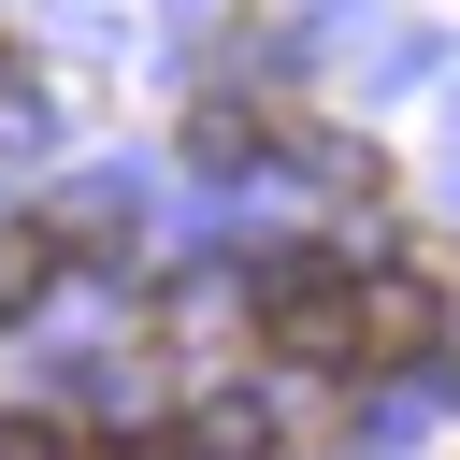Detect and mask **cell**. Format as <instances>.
<instances>
[{
  "instance_id": "2",
  "label": "cell",
  "mask_w": 460,
  "mask_h": 460,
  "mask_svg": "<svg viewBox=\"0 0 460 460\" xmlns=\"http://www.w3.org/2000/svg\"><path fill=\"white\" fill-rule=\"evenodd\" d=\"M273 144V115H244V101H201V129H187V158H259Z\"/></svg>"
},
{
  "instance_id": "1",
  "label": "cell",
  "mask_w": 460,
  "mask_h": 460,
  "mask_svg": "<svg viewBox=\"0 0 460 460\" xmlns=\"http://www.w3.org/2000/svg\"><path fill=\"white\" fill-rule=\"evenodd\" d=\"M417 345H446V288H431V273H359L345 359H417Z\"/></svg>"
},
{
  "instance_id": "3",
  "label": "cell",
  "mask_w": 460,
  "mask_h": 460,
  "mask_svg": "<svg viewBox=\"0 0 460 460\" xmlns=\"http://www.w3.org/2000/svg\"><path fill=\"white\" fill-rule=\"evenodd\" d=\"M43 273H58V244H43V230H0V316L43 302Z\"/></svg>"
}]
</instances>
